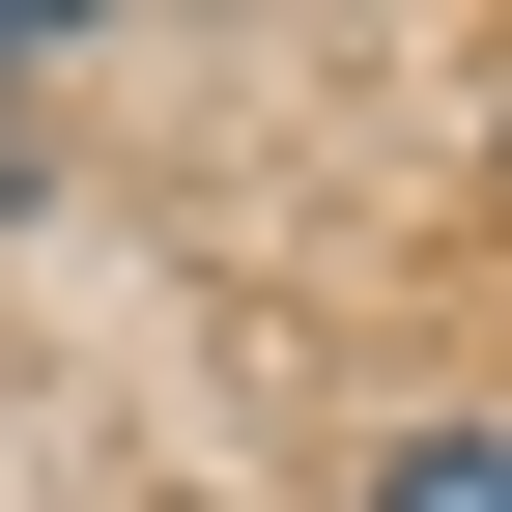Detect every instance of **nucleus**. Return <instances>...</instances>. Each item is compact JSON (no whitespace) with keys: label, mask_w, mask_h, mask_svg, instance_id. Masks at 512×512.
<instances>
[{"label":"nucleus","mask_w":512,"mask_h":512,"mask_svg":"<svg viewBox=\"0 0 512 512\" xmlns=\"http://www.w3.org/2000/svg\"><path fill=\"white\" fill-rule=\"evenodd\" d=\"M370 512H512V427H427V456H370Z\"/></svg>","instance_id":"nucleus-1"},{"label":"nucleus","mask_w":512,"mask_h":512,"mask_svg":"<svg viewBox=\"0 0 512 512\" xmlns=\"http://www.w3.org/2000/svg\"><path fill=\"white\" fill-rule=\"evenodd\" d=\"M0 57H29V29H0Z\"/></svg>","instance_id":"nucleus-2"}]
</instances>
